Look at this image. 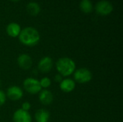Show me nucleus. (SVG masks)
<instances>
[{
    "instance_id": "1",
    "label": "nucleus",
    "mask_w": 123,
    "mask_h": 122,
    "mask_svg": "<svg viewBox=\"0 0 123 122\" xmlns=\"http://www.w3.org/2000/svg\"><path fill=\"white\" fill-rule=\"evenodd\" d=\"M19 42L27 47H34L40 40V35L37 29L27 27L22 29L18 36Z\"/></svg>"
},
{
    "instance_id": "2",
    "label": "nucleus",
    "mask_w": 123,
    "mask_h": 122,
    "mask_svg": "<svg viewBox=\"0 0 123 122\" xmlns=\"http://www.w3.org/2000/svg\"><path fill=\"white\" fill-rule=\"evenodd\" d=\"M55 68L63 77L68 78L71 76L76 69L75 61L68 57H62L59 58L55 63Z\"/></svg>"
},
{
    "instance_id": "3",
    "label": "nucleus",
    "mask_w": 123,
    "mask_h": 122,
    "mask_svg": "<svg viewBox=\"0 0 123 122\" xmlns=\"http://www.w3.org/2000/svg\"><path fill=\"white\" fill-rule=\"evenodd\" d=\"M74 74V80L76 83L85 84L89 83L93 78L92 71L87 68H80L76 69Z\"/></svg>"
},
{
    "instance_id": "4",
    "label": "nucleus",
    "mask_w": 123,
    "mask_h": 122,
    "mask_svg": "<svg viewBox=\"0 0 123 122\" xmlns=\"http://www.w3.org/2000/svg\"><path fill=\"white\" fill-rule=\"evenodd\" d=\"M22 86L25 91L31 95L38 94L42 90L39 80L33 77H29L25 78L23 81Z\"/></svg>"
},
{
    "instance_id": "5",
    "label": "nucleus",
    "mask_w": 123,
    "mask_h": 122,
    "mask_svg": "<svg viewBox=\"0 0 123 122\" xmlns=\"http://www.w3.org/2000/svg\"><path fill=\"white\" fill-rule=\"evenodd\" d=\"M6 99H9L11 101H17L22 99L24 96V91L23 90L18 86H11L5 92Z\"/></svg>"
},
{
    "instance_id": "6",
    "label": "nucleus",
    "mask_w": 123,
    "mask_h": 122,
    "mask_svg": "<svg viewBox=\"0 0 123 122\" xmlns=\"http://www.w3.org/2000/svg\"><path fill=\"white\" fill-rule=\"evenodd\" d=\"M97 14L102 16H107L112 13L113 11V5L112 3L107 0H102L97 3L95 6Z\"/></svg>"
},
{
    "instance_id": "7",
    "label": "nucleus",
    "mask_w": 123,
    "mask_h": 122,
    "mask_svg": "<svg viewBox=\"0 0 123 122\" xmlns=\"http://www.w3.org/2000/svg\"><path fill=\"white\" fill-rule=\"evenodd\" d=\"M53 67V60L49 56L42 58L37 64V70L43 73H48L51 71Z\"/></svg>"
},
{
    "instance_id": "8",
    "label": "nucleus",
    "mask_w": 123,
    "mask_h": 122,
    "mask_svg": "<svg viewBox=\"0 0 123 122\" xmlns=\"http://www.w3.org/2000/svg\"><path fill=\"white\" fill-rule=\"evenodd\" d=\"M17 63L18 66L24 70H28L32 66V57L26 53L20 54L17 57Z\"/></svg>"
},
{
    "instance_id": "9",
    "label": "nucleus",
    "mask_w": 123,
    "mask_h": 122,
    "mask_svg": "<svg viewBox=\"0 0 123 122\" xmlns=\"http://www.w3.org/2000/svg\"><path fill=\"white\" fill-rule=\"evenodd\" d=\"M12 120L13 122H32V119L29 111L18 109L14 112Z\"/></svg>"
},
{
    "instance_id": "10",
    "label": "nucleus",
    "mask_w": 123,
    "mask_h": 122,
    "mask_svg": "<svg viewBox=\"0 0 123 122\" xmlns=\"http://www.w3.org/2000/svg\"><path fill=\"white\" fill-rule=\"evenodd\" d=\"M38 99L43 105L49 106L53 103L54 96L51 91L49 89H42L38 93Z\"/></svg>"
},
{
    "instance_id": "11",
    "label": "nucleus",
    "mask_w": 123,
    "mask_h": 122,
    "mask_svg": "<svg viewBox=\"0 0 123 122\" xmlns=\"http://www.w3.org/2000/svg\"><path fill=\"white\" fill-rule=\"evenodd\" d=\"M76 82L74 79L71 78H66L62 80V81L59 83L60 89L64 93H71L76 88Z\"/></svg>"
},
{
    "instance_id": "12",
    "label": "nucleus",
    "mask_w": 123,
    "mask_h": 122,
    "mask_svg": "<svg viewBox=\"0 0 123 122\" xmlns=\"http://www.w3.org/2000/svg\"><path fill=\"white\" fill-rule=\"evenodd\" d=\"M21 30L20 25L16 22H11L6 27V32L11 37H17Z\"/></svg>"
},
{
    "instance_id": "13",
    "label": "nucleus",
    "mask_w": 123,
    "mask_h": 122,
    "mask_svg": "<svg viewBox=\"0 0 123 122\" xmlns=\"http://www.w3.org/2000/svg\"><path fill=\"white\" fill-rule=\"evenodd\" d=\"M34 116L36 122H49L50 114L45 109H40L35 112Z\"/></svg>"
},
{
    "instance_id": "14",
    "label": "nucleus",
    "mask_w": 123,
    "mask_h": 122,
    "mask_svg": "<svg viewBox=\"0 0 123 122\" xmlns=\"http://www.w3.org/2000/svg\"><path fill=\"white\" fill-rule=\"evenodd\" d=\"M26 9L28 14L31 16H36L40 12V6L38 3L35 1H30L27 4Z\"/></svg>"
},
{
    "instance_id": "15",
    "label": "nucleus",
    "mask_w": 123,
    "mask_h": 122,
    "mask_svg": "<svg viewBox=\"0 0 123 122\" xmlns=\"http://www.w3.org/2000/svg\"><path fill=\"white\" fill-rule=\"evenodd\" d=\"M79 6L84 13H90L93 10V4L90 0H81Z\"/></svg>"
},
{
    "instance_id": "16",
    "label": "nucleus",
    "mask_w": 123,
    "mask_h": 122,
    "mask_svg": "<svg viewBox=\"0 0 123 122\" xmlns=\"http://www.w3.org/2000/svg\"><path fill=\"white\" fill-rule=\"evenodd\" d=\"M40 85L42 88V89H48V88L51 86L52 81L51 79L48 77H43L40 81Z\"/></svg>"
},
{
    "instance_id": "17",
    "label": "nucleus",
    "mask_w": 123,
    "mask_h": 122,
    "mask_svg": "<svg viewBox=\"0 0 123 122\" xmlns=\"http://www.w3.org/2000/svg\"><path fill=\"white\" fill-rule=\"evenodd\" d=\"M6 101V96L4 91L0 89V107L2 106Z\"/></svg>"
},
{
    "instance_id": "18",
    "label": "nucleus",
    "mask_w": 123,
    "mask_h": 122,
    "mask_svg": "<svg viewBox=\"0 0 123 122\" xmlns=\"http://www.w3.org/2000/svg\"><path fill=\"white\" fill-rule=\"evenodd\" d=\"M32 106H31V104L28 101H25L22 104V107L20 109H22V110L24 111H29L31 109Z\"/></svg>"
},
{
    "instance_id": "19",
    "label": "nucleus",
    "mask_w": 123,
    "mask_h": 122,
    "mask_svg": "<svg viewBox=\"0 0 123 122\" xmlns=\"http://www.w3.org/2000/svg\"><path fill=\"white\" fill-rule=\"evenodd\" d=\"M53 79H54V81H55V83H60L62 81V80H63V76H61L59 73H57V74L54 76Z\"/></svg>"
},
{
    "instance_id": "20",
    "label": "nucleus",
    "mask_w": 123,
    "mask_h": 122,
    "mask_svg": "<svg viewBox=\"0 0 123 122\" xmlns=\"http://www.w3.org/2000/svg\"><path fill=\"white\" fill-rule=\"evenodd\" d=\"M1 85H2V81H1V80L0 79V87L1 86Z\"/></svg>"
},
{
    "instance_id": "21",
    "label": "nucleus",
    "mask_w": 123,
    "mask_h": 122,
    "mask_svg": "<svg viewBox=\"0 0 123 122\" xmlns=\"http://www.w3.org/2000/svg\"><path fill=\"white\" fill-rule=\"evenodd\" d=\"M12 1H19V0H12Z\"/></svg>"
}]
</instances>
